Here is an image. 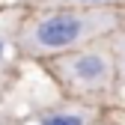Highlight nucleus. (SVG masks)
Listing matches in <instances>:
<instances>
[{"instance_id": "1", "label": "nucleus", "mask_w": 125, "mask_h": 125, "mask_svg": "<svg viewBox=\"0 0 125 125\" xmlns=\"http://www.w3.org/2000/svg\"><path fill=\"white\" fill-rule=\"evenodd\" d=\"M116 27V12L110 9H62L48 12L24 27L21 45L30 54H57L77 45H86L89 39H98Z\"/></svg>"}, {"instance_id": "2", "label": "nucleus", "mask_w": 125, "mask_h": 125, "mask_svg": "<svg viewBox=\"0 0 125 125\" xmlns=\"http://www.w3.org/2000/svg\"><path fill=\"white\" fill-rule=\"evenodd\" d=\"M62 72L83 89H107L113 81V62L107 51H77L62 60Z\"/></svg>"}, {"instance_id": "3", "label": "nucleus", "mask_w": 125, "mask_h": 125, "mask_svg": "<svg viewBox=\"0 0 125 125\" xmlns=\"http://www.w3.org/2000/svg\"><path fill=\"white\" fill-rule=\"evenodd\" d=\"M42 125H86V119L81 113H51L42 119Z\"/></svg>"}, {"instance_id": "4", "label": "nucleus", "mask_w": 125, "mask_h": 125, "mask_svg": "<svg viewBox=\"0 0 125 125\" xmlns=\"http://www.w3.org/2000/svg\"><path fill=\"white\" fill-rule=\"evenodd\" d=\"M54 3H77V6H104V3H113V0H54Z\"/></svg>"}, {"instance_id": "5", "label": "nucleus", "mask_w": 125, "mask_h": 125, "mask_svg": "<svg viewBox=\"0 0 125 125\" xmlns=\"http://www.w3.org/2000/svg\"><path fill=\"white\" fill-rule=\"evenodd\" d=\"M3 51H6V42H3V36H0V57H3Z\"/></svg>"}]
</instances>
